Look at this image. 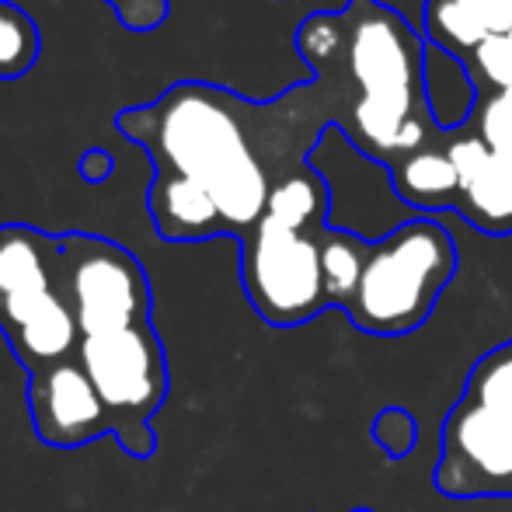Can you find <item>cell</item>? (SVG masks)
Returning a JSON list of instances; mask_svg holds the SVG:
<instances>
[{"label": "cell", "instance_id": "obj_7", "mask_svg": "<svg viewBox=\"0 0 512 512\" xmlns=\"http://www.w3.org/2000/svg\"><path fill=\"white\" fill-rule=\"evenodd\" d=\"M60 283L81 338L150 324V279L140 258L98 234H60Z\"/></svg>", "mask_w": 512, "mask_h": 512}, {"label": "cell", "instance_id": "obj_23", "mask_svg": "<svg viewBox=\"0 0 512 512\" xmlns=\"http://www.w3.org/2000/svg\"><path fill=\"white\" fill-rule=\"evenodd\" d=\"M77 171H81V178L88 185H102L105 178H112L115 161H112V154H108L105 147H91V150H84V157H81V164H77Z\"/></svg>", "mask_w": 512, "mask_h": 512}, {"label": "cell", "instance_id": "obj_1", "mask_svg": "<svg viewBox=\"0 0 512 512\" xmlns=\"http://www.w3.org/2000/svg\"><path fill=\"white\" fill-rule=\"evenodd\" d=\"M248 102L213 84H171L157 102L122 108L115 126L129 143L150 154L154 168L196 182L209 192L223 216L227 237H244L258 227L269 206L272 182L244 129Z\"/></svg>", "mask_w": 512, "mask_h": 512}, {"label": "cell", "instance_id": "obj_10", "mask_svg": "<svg viewBox=\"0 0 512 512\" xmlns=\"http://www.w3.org/2000/svg\"><path fill=\"white\" fill-rule=\"evenodd\" d=\"M460 192L457 209L485 234H512V150H492L478 133L450 140Z\"/></svg>", "mask_w": 512, "mask_h": 512}, {"label": "cell", "instance_id": "obj_12", "mask_svg": "<svg viewBox=\"0 0 512 512\" xmlns=\"http://www.w3.org/2000/svg\"><path fill=\"white\" fill-rule=\"evenodd\" d=\"M422 18L425 39L467 63L481 42L512 32V0H425Z\"/></svg>", "mask_w": 512, "mask_h": 512}, {"label": "cell", "instance_id": "obj_18", "mask_svg": "<svg viewBox=\"0 0 512 512\" xmlns=\"http://www.w3.org/2000/svg\"><path fill=\"white\" fill-rule=\"evenodd\" d=\"M464 398H471L474 405L488 408L492 415L506 418L512 425V338L495 345L492 352H485L471 366L464 384Z\"/></svg>", "mask_w": 512, "mask_h": 512}, {"label": "cell", "instance_id": "obj_5", "mask_svg": "<svg viewBox=\"0 0 512 512\" xmlns=\"http://www.w3.org/2000/svg\"><path fill=\"white\" fill-rule=\"evenodd\" d=\"M77 363L95 384L112 418V436L136 460L154 453L150 418L168 394V356L154 324H136L126 331L81 338Z\"/></svg>", "mask_w": 512, "mask_h": 512}, {"label": "cell", "instance_id": "obj_3", "mask_svg": "<svg viewBox=\"0 0 512 512\" xmlns=\"http://www.w3.org/2000/svg\"><path fill=\"white\" fill-rule=\"evenodd\" d=\"M0 335L28 373L77 356L81 328L60 283V234L0 227Z\"/></svg>", "mask_w": 512, "mask_h": 512}, {"label": "cell", "instance_id": "obj_6", "mask_svg": "<svg viewBox=\"0 0 512 512\" xmlns=\"http://www.w3.org/2000/svg\"><path fill=\"white\" fill-rule=\"evenodd\" d=\"M321 230H297L262 216L258 227L241 241L244 293L258 317L272 328H297L331 307L317 248Z\"/></svg>", "mask_w": 512, "mask_h": 512}, {"label": "cell", "instance_id": "obj_20", "mask_svg": "<svg viewBox=\"0 0 512 512\" xmlns=\"http://www.w3.org/2000/svg\"><path fill=\"white\" fill-rule=\"evenodd\" d=\"M415 439H418L415 418L405 408L391 405L377 411V418H373V443L387 453V460H405L415 450Z\"/></svg>", "mask_w": 512, "mask_h": 512}, {"label": "cell", "instance_id": "obj_9", "mask_svg": "<svg viewBox=\"0 0 512 512\" xmlns=\"http://www.w3.org/2000/svg\"><path fill=\"white\" fill-rule=\"evenodd\" d=\"M28 411H32L35 436L53 450H77L112 432L105 401L98 398L77 356L28 373Z\"/></svg>", "mask_w": 512, "mask_h": 512}, {"label": "cell", "instance_id": "obj_15", "mask_svg": "<svg viewBox=\"0 0 512 512\" xmlns=\"http://www.w3.org/2000/svg\"><path fill=\"white\" fill-rule=\"evenodd\" d=\"M317 248H321V276H324V293H328L331 307H349L352 297L359 290V279H363L366 258H370V241H363L352 230H335L328 227L317 237Z\"/></svg>", "mask_w": 512, "mask_h": 512}, {"label": "cell", "instance_id": "obj_2", "mask_svg": "<svg viewBox=\"0 0 512 512\" xmlns=\"http://www.w3.org/2000/svg\"><path fill=\"white\" fill-rule=\"evenodd\" d=\"M342 18L345 53L338 67L356 84L345 136L391 168L429 143L425 129H436L422 88L425 35L380 0H349Z\"/></svg>", "mask_w": 512, "mask_h": 512}, {"label": "cell", "instance_id": "obj_21", "mask_svg": "<svg viewBox=\"0 0 512 512\" xmlns=\"http://www.w3.org/2000/svg\"><path fill=\"white\" fill-rule=\"evenodd\" d=\"M474 119H478V136L488 147L512 150V88L481 98Z\"/></svg>", "mask_w": 512, "mask_h": 512}, {"label": "cell", "instance_id": "obj_19", "mask_svg": "<svg viewBox=\"0 0 512 512\" xmlns=\"http://www.w3.org/2000/svg\"><path fill=\"white\" fill-rule=\"evenodd\" d=\"M467 67H471L474 81H478V91H481V84H485L492 95L512 88V39L509 35H495V39L481 42L478 53L467 60Z\"/></svg>", "mask_w": 512, "mask_h": 512}, {"label": "cell", "instance_id": "obj_24", "mask_svg": "<svg viewBox=\"0 0 512 512\" xmlns=\"http://www.w3.org/2000/svg\"><path fill=\"white\" fill-rule=\"evenodd\" d=\"M352 512H373V509H352Z\"/></svg>", "mask_w": 512, "mask_h": 512}, {"label": "cell", "instance_id": "obj_14", "mask_svg": "<svg viewBox=\"0 0 512 512\" xmlns=\"http://www.w3.org/2000/svg\"><path fill=\"white\" fill-rule=\"evenodd\" d=\"M391 185L398 192L401 203L422 213H436V209H457L460 175L457 164L450 157V143L446 147H432L425 143L422 150L401 157L387 168Z\"/></svg>", "mask_w": 512, "mask_h": 512}, {"label": "cell", "instance_id": "obj_11", "mask_svg": "<svg viewBox=\"0 0 512 512\" xmlns=\"http://www.w3.org/2000/svg\"><path fill=\"white\" fill-rule=\"evenodd\" d=\"M147 209L154 230L164 241H209V237H227L223 216L209 192L196 182L175 175L168 168H154L147 192Z\"/></svg>", "mask_w": 512, "mask_h": 512}, {"label": "cell", "instance_id": "obj_4", "mask_svg": "<svg viewBox=\"0 0 512 512\" xmlns=\"http://www.w3.org/2000/svg\"><path fill=\"white\" fill-rule=\"evenodd\" d=\"M453 272L457 244L450 230L432 216H415L370 244L363 279L345 314L366 335H408L429 321Z\"/></svg>", "mask_w": 512, "mask_h": 512}, {"label": "cell", "instance_id": "obj_13", "mask_svg": "<svg viewBox=\"0 0 512 512\" xmlns=\"http://www.w3.org/2000/svg\"><path fill=\"white\" fill-rule=\"evenodd\" d=\"M422 88L425 108L439 133H457L474 119L481 105V91L474 81L471 67L460 56L439 49L436 42L425 39V60H422Z\"/></svg>", "mask_w": 512, "mask_h": 512}, {"label": "cell", "instance_id": "obj_8", "mask_svg": "<svg viewBox=\"0 0 512 512\" xmlns=\"http://www.w3.org/2000/svg\"><path fill=\"white\" fill-rule=\"evenodd\" d=\"M436 488L450 499H512V425L460 398L443 418Z\"/></svg>", "mask_w": 512, "mask_h": 512}, {"label": "cell", "instance_id": "obj_17", "mask_svg": "<svg viewBox=\"0 0 512 512\" xmlns=\"http://www.w3.org/2000/svg\"><path fill=\"white\" fill-rule=\"evenodd\" d=\"M42 35L25 7L0 0V81H21L35 67Z\"/></svg>", "mask_w": 512, "mask_h": 512}, {"label": "cell", "instance_id": "obj_22", "mask_svg": "<svg viewBox=\"0 0 512 512\" xmlns=\"http://www.w3.org/2000/svg\"><path fill=\"white\" fill-rule=\"evenodd\" d=\"M129 32H150L168 18V0H105Z\"/></svg>", "mask_w": 512, "mask_h": 512}, {"label": "cell", "instance_id": "obj_16", "mask_svg": "<svg viewBox=\"0 0 512 512\" xmlns=\"http://www.w3.org/2000/svg\"><path fill=\"white\" fill-rule=\"evenodd\" d=\"M328 185L317 171H293V175L272 182L269 192V206H265V216L286 223V227L297 230H321L328 227Z\"/></svg>", "mask_w": 512, "mask_h": 512}]
</instances>
